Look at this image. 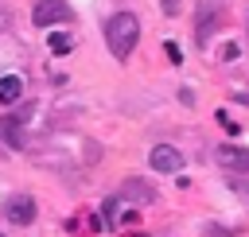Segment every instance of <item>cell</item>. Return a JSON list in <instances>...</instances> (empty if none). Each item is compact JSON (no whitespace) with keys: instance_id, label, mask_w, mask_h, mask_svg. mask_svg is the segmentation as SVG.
Wrapping results in <instances>:
<instances>
[{"instance_id":"cell-9","label":"cell","mask_w":249,"mask_h":237,"mask_svg":"<svg viewBox=\"0 0 249 237\" xmlns=\"http://www.w3.org/2000/svg\"><path fill=\"white\" fill-rule=\"evenodd\" d=\"M47 47H51V54H70L74 39H70L66 31H54V35H47Z\"/></svg>"},{"instance_id":"cell-6","label":"cell","mask_w":249,"mask_h":237,"mask_svg":"<svg viewBox=\"0 0 249 237\" xmlns=\"http://www.w3.org/2000/svg\"><path fill=\"white\" fill-rule=\"evenodd\" d=\"M8 221H16V225H31L35 221V202L27 198V194H16V198H8Z\"/></svg>"},{"instance_id":"cell-14","label":"cell","mask_w":249,"mask_h":237,"mask_svg":"<svg viewBox=\"0 0 249 237\" xmlns=\"http://www.w3.org/2000/svg\"><path fill=\"white\" fill-rule=\"evenodd\" d=\"M233 101H237V105H249V89H241V93H233Z\"/></svg>"},{"instance_id":"cell-4","label":"cell","mask_w":249,"mask_h":237,"mask_svg":"<svg viewBox=\"0 0 249 237\" xmlns=\"http://www.w3.org/2000/svg\"><path fill=\"white\" fill-rule=\"evenodd\" d=\"M218 163L233 175H249V148H237V144H222L218 148Z\"/></svg>"},{"instance_id":"cell-13","label":"cell","mask_w":249,"mask_h":237,"mask_svg":"<svg viewBox=\"0 0 249 237\" xmlns=\"http://www.w3.org/2000/svg\"><path fill=\"white\" fill-rule=\"evenodd\" d=\"M160 4H163V12L171 16V12H179V4H183V0H160Z\"/></svg>"},{"instance_id":"cell-3","label":"cell","mask_w":249,"mask_h":237,"mask_svg":"<svg viewBox=\"0 0 249 237\" xmlns=\"http://www.w3.org/2000/svg\"><path fill=\"white\" fill-rule=\"evenodd\" d=\"M222 27V8L218 4H202L198 8V23H195V43H210V35Z\"/></svg>"},{"instance_id":"cell-1","label":"cell","mask_w":249,"mask_h":237,"mask_svg":"<svg viewBox=\"0 0 249 237\" xmlns=\"http://www.w3.org/2000/svg\"><path fill=\"white\" fill-rule=\"evenodd\" d=\"M105 43H109V51H113V58H128L132 54V47L140 43V19L132 16V12H117V16H109L105 19Z\"/></svg>"},{"instance_id":"cell-2","label":"cell","mask_w":249,"mask_h":237,"mask_svg":"<svg viewBox=\"0 0 249 237\" xmlns=\"http://www.w3.org/2000/svg\"><path fill=\"white\" fill-rule=\"evenodd\" d=\"M31 19H35L39 27H54V23L74 19V12H70V4H66V0H39V4H35V12H31Z\"/></svg>"},{"instance_id":"cell-8","label":"cell","mask_w":249,"mask_h":237,"mask_svg":"<svg viewBox=\"0 0 249 237\" xmlns=\"http://www.w3.org/2000/svg\"><path fill=\"white\" fill-rule=\"evenodd\" d=\"M23 97V78L19 74H4L0 78V105H16Z\"/></svg>"},{"instance_id":"cell-7","label":"cell","mask_w":249,"mask_h":237,"mask_svg":"<svg viewBox=\"0 0 249 237\" xmlns=\"http://www.w3.org/2000/svg\"><path fill=\"white\" fill-rule=\"evenodd\" d=\"M121 198H128V202H152L156 190H152V183H144V179H124V183H121Z\"/></svg>"},{"instance_id":"cell-15","label":"cell","mask_w":249,"mask_h":237,"mask_svg":"<svg viewBox=\"0 0 249 237\" xmlns=\"http://www.w3.org/2000/svg\"><path fill=\"white\" fill-rule=\"evenodd\" d=\"M210 237H226V233H222V229H210Z\"/></svg>"},{"instance_id":"cell-12","label":"cell","mask_w":249,"mask_h":237,"mask_svg":"<svg viewBox=\"0 0 249 237\" xmlns=\"http://www.w3.org/2000/svg\"><path fill=\"white\" fill-rule=\"evenodd\" d=\"M218 124H222V128H226V132H237V124H233V120H230V113H226V109H218Z\"/></svg>"},{"instance_id":"cell-16","label":"cell","mask_w":249,"mask_h":237,"mask_svg":"<svg viewBox=\"0 0 249 237\" xmlns=\"http://www.w3.org/2000/svg\"><path fill=\"white\" fill-rule=\"evenodd\" d=\"M140 237H144V233H140Z\"/></svg>"},{"instance_id":"cell-11","label":"cell","mask_w":249,"mask_h":237,"mask_svg":"<svg viewBox=\"0 0 249 237\" xmlns=\"http://www.w3.org/2000/svg\"><path fill=\"white\" fill-rule=\"evenodd\" d=\"M163 51H167V58H171V62H175V66H179V62H183V51H179V47H175V43H163Z\"/></svg>"},{"instance_id":"cell-5","label":"cell","mask_w":249,"mask_h":237,"mask_svg":"<svg viewBox=\"0 0 249 237\" xmlns=\"http://www.w3.org/2000/svg\"><path fill=\"white\" fill-rule=\"evenodd\" d=\"M152 167L171 175V171H179V167H183V152H179V148H171V144H156V148H152Z\"/></svg>"},{"instance_id":"cell-10","label":"cell","mask_w":249,"mask_h":237,"mask_svg":"<svg viewBox=\"0 0 249 237\" xmlns=\"http://www.w3.org/2000/svg\"><path fill=\"white\" fill-rule=\"evenodd\" d=\"M4 136H8L12 148H23V132L16 128V120H4Z\"/></svg>"}]
</instances>
